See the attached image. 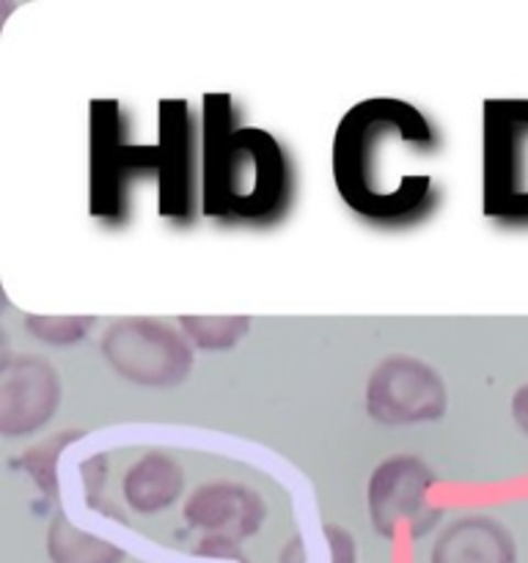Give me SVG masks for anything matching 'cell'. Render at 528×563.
Segmentation results:
<instances>
[{
  "mask_svg": "<svg viewBox=\"0 0 528 563\" xmlns=\"http://www.w3.org/2000/svg\"><path fill=\"white\" fill-rule=\"evenodd\" d=\"M47 555L53 563H124L119 544L82 531L64 515L50 522Z\"/></svg>",
  "mask_w": 528,
  "mask_h": 563,
  "instance_id": "cell-13",
  "label": "cell"
},
{
  "mask_svg": "<svg viewBox=\"0 0 528 563\" xmlns=\"http://www.w3.org/2000/svg\"><path fill=\"white\" fill-rule=\"evenodd\" d=\"M99 350L119 377L143 388L179 385L193 368L190 341L160 319H119L105 330Z\"/></svg>",
  "mask_w": 528,
  "mask_h": 563,
  "instance_id": "cell-4",
  "label": "cell"
},
{
  "mask_svg": "<svg viewBox=\"0 0 528 563\" xmlns=\"http://www.w3.org/2000/svg\"><path fill=\"white\" fill-rule=\"evenodd\" d=\"M25 328L31 330L33 339L44 341L53 346L77 344L82 335L91 328V319L86 317H42V313H31L25 317Z\"/></svg>",
  "mask_w": 528,
  "mask_h": 563,
  "instance_id": "cell-16",
  "label": "cell"
},
{
  "mask_svg": "<svg viewBox=\"0 0 528 563\" xmlns=\"http://www.w3.org/2000/svg\"><path fill=\"white\" fill-rule=\"evenodd\" d=\"M440 141L427 115L391 97L363 99L341 115L330 143V174L358 218L399 225L432 203Z\"/></svg>",
  "mask_w": 528,
  "mask_h": 563,
  "instance_id": "cell-1",
  "label": "cell"
},
{
  "mask_svg": "<svg viewBox=\"0 0 528 563\" xmlns=\"http://www.w3.org/2000/svg\"><path fill=\"white\" fill-rule=\"evenodd\" d=\"M61 405L58 372L38 355L3 363L0 377V432L20 438L42 429Z\"/></svg>",
  "mask_w": 528,
  "mask_h": 563,
  "instance_id": "cell-9",
  "label": "cell"
},
{
  "mask_svg": "<svg viewBox=\"0 0 528 563\" xmlns=\"http://www.w3.org/2000/svg\"><path fill=\"white\" fill-rule=\"evenodd\" d=\"M182 489H185V473L179 462L163 451L143 454L121 482L127 506L138 515H157V511L170 509L179 500Z\"/></svg>",
  "mask_w": 528,
  "mask_h": 563,
  "instance_id": "cell-12",
  "label": "cell"
},
{
  "mask_svg": "<svg viewBox=\"0 0 528 563\" xmlns=\"http://www.w3.org/2000/svg\"><path fill=\"white\" fill-rule=\"evenodd\" d=\"M72 438H75V434H55V438L33 445L31 451H25V454L20 456L22 471L31 473L36 487L42 489V493H47L50 498L58 495V456L61 451L72 443Z\"/></svg>",
  "mask_w": 528,
  "mask_h": 563,
  "instance_id": "cell-15",
  "label": "cell"
},
{
  "mask_svg": "<svg viewBox=\"0 0 528 563\" xmlns=\"http://www.w3.org/2000/svg\"><path fill=\"white\" fill-rule=\"evenodd\" d=\"M482 212L504 225H528V99L482 104Z\"/></svg>",
  "mask_w": 528,
  "mask_h": 563,
  "instance_id": "cell-3",
  "label": "cell"
},
{
  "mask_svg": "<svg viewBox=\"0 0 528 563\" xmlns=\"http://www.w3.org/2000/svg\"><path fill=\"white\" fill-rule=\"evenodd\" d=\"M429 563H517V548L493 517H462L440 533Z\"/></svg>",
  "mask_w": 528,
  "mask_h": 563,
  "instance_id": "cell-11",
  "label": "cell"
},
{
  "mask_svg": "<svg viewBox=\"0 0 528 563\" xmlns=\"http://www.w3.org/2000/svg\"><path fill=\"white\" fill-rule=\"evenodd\" d=\"M185 522L207 537L242 542L258 533L267 520V506L251 487L237 482H209L198 487L185 504Z\"/></svg>",
  "mask_w": 528,
  "mask_h": 563,
  "instance_id": "cell-10",
  "label": "cell"
},
{
  "mask_svg": "<svg viewBox=\"0 0 528 563\" xmlns=\"http://www.w3.org/2000/svg\"><path fill=\"white\" fill-rule=\"evenodd\" d=\"M179 328L190 346L204 352H226L251 330L248 317H179Z\"/></svg>",
  "mask_w": 528,
  "mask_h": 563,
  "instance_id": "cell-14",
  "label": "cell"
},
{
  "mask_svg": "<svg viewBox=\"0 0 528 563\" xmlns=\"http://www.w3.org/2000/svg\"><path fill=\"white\" fill-rule=\"evenodd\" d=\"M446 383L429 363L413 355H391L369 374L366 412L388 427L438 421L446 416Z\"/></svg>",
  "mask_w": 528,
  "mask_h": 563,
  "instance_id": "cell-6",
  "label": "cell"
},
{
  "mask_svg": "<svg viewBox=\"0 0 528 563\" xmlns=\"http://www.w3.org/2000/svg\"><path fill=\"white\" fill-rule=\"evenodd\" d=\"M512 416H515V423L520 427V432L528 438V383L520 385L512 396Z\"/></svg>",
  "mask_w": 528,
  "mask_h": 563,
  "instance_id": "cell-17",
  "label": "cell"
},
{
  "mask_svg": "<svg viewBox=\"0 0 528 563\" xmlns=\"http://www.w3.org/2000/svg\"><path fill=\"white\" fill-rule=\"evenodd\" d=\"M289 203V163L258 126H240L229 93H207L201 115V212L220 223H273Z\"/></svg>",
  "mask_w": 528,
  "mask_h": 563,
  "instance_id": "cell-2",
  "label": "cell"
},
{
  "mask_svg": "<svg viewBox=\"0 0 528 563\" xmlns=\"http://www.w3.org/2000/svg\"><path fill=\"white\" fill-rule=\"evenodd\" d=\"M157 207L168 220L196 212V135L193 115L182 99H163L157 113Z\"/></svg>",
  "mask_w": 528,
  "mask_h": 563,
  "instance_id": "cell-7",
  "label": "cell"
},
{
  "mask_svg": "<svg viewBox=\"0 0 528 563\" xmlns=\"http://www.w3.org/2000/svg\"><path fill=\"white\" fill-rule=\"evenodd\" d=\"M435 473L424 460L410 454L388 456L369 478L366 506L374 531L383 539H396L405 528L413 539H421L440 522L443 511L429 504Z\"/></svg>",
  "mask_w": 528,
  "mask_h": 563,
  "instance_id": "cell-5",
  "label": "cell"
},
{
  "mask_svg": "<svg viewBox=\"0 0 528 563\" xmlns=\"http://www.w3.org/2000/svg\"><path fill=\"white\" fill-rule=\"evenodd\" d=\"M141 165L121 132L116 102H94L91 110V212L105 220H121L127 209L130 174Z\"/></svg>",
  "mask_w": 528,
  "mask_h": 563,
  "instance_id": "cell-8",
  "label": "cell"
}]
</instances>
